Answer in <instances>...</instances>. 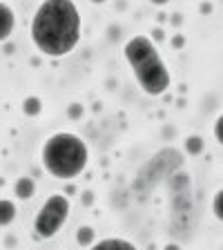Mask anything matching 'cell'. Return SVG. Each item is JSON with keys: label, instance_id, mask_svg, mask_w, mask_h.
<instances>
[{"label": "cell", "instance_id": "7", "mask_svg": "<svg viewBox=\"0 0 223 250\" xmlns=\"http://www.w3.org/2000/svg\"><path fill=\"white\" fill-rule=\"evenodd\" d=\"M14 192L20 201H29V199L36 194V181H34L31 177H20L14 186Z\"/></svg>", "mask_w": 223, "mask_h": 250}, {"label": "cell", "instance_id": "9", "mask_svg": "<svg viewBox=\"0 0 223 250\" xmlns=\"http://www.w3.org/2000/svg\"><path fill=\"white\" fill-rule=\"evenodd\" d=\"M22 112H25L27 116H38L42 112L41 99H36V96H29V99H25V101H22Z\"/></svg>", "mask_w": 223, "mask_h": 250}, {"label": "cell", "instance_id": "14", "mask_svg": "<svg viewBox=\"0 0 223 250\" xmlns=\"http://www.w3.org/2000/svg\"><path fill=\"white\" fill-rule=\"evenodd\" d=\"M81 114V105H72L69 107V116H78Z\"/></svg>", "mask_w": 223, "mask_h": 250}, {"label": "cell", "instance_id": "10", "mask_svg": "<svg viewBox=\"0 0 223 250\" xmlns=\"http://www.w3.org/2000/svg\"><path fill=\"white\" fill-rule=\"evenodd\" d=\"M76 241H78V246H81V248L92 246L94 244V228H92V226H83V228H78Z\"/></svg>", "mask_w": 223, "mask_h": 250}, {"label": "cell", "instance_id": "3", "mask_svg": "<svg viewBox=\"0 0 223 250\" xmlns=\"http://www.w3.org/2000/svg\"><path fill=\"white\" fill-rule=\"evenodd\" d=\"M41 163L49 177L69 181L85 172L89 163V147L74 132H56L42 143Z\"/></svg>", "mask_w": 223, "mask_h": 250}, {"label": "cell", "instance_id": "6", "mask_svg": "<svg viewBox=\"0 0 223 250\" xmlns=\"http://www.w3.org/2000/svg\"><path fill=\"white\" fill-rule=\"evenodd\" d=\"M87 250H139L130 239H121V237H105L96 244L87 246Z\"/></svg>", "mask_w": 223, "mask_h": 250}, {"label": "cell", "instance_id": "16", "mask_svg": "<svg viewBox=\"0 0 223 250\" xmlns=\"http://www.w3.org/2000/svg\"><path fill=\"white\" fill-rule=\"evenodd\" d=\"M165 250H181V246H179V244H167Z\"/></svg>", "mask_w": 223, "mask_h": 250}, {"label": "cell", "instance_id": "8", "mask_svg": "<svg viewBox=\"0 0 223 250\" xmlns=\"http://www.w3.org/2000/svg\"><path fill=\"white\" fill-rule=\"evenodd\" d=\"M16 214H18L16 203L11 199H0V228H7V226L14 224Z\"/></svg>", "mask_w": 223, "mask_h": 250}, {"label": "cell", "instance_id": "12", "mask_svg": "<svg viewBox=\"0 0 223 250\" xmlns=\"http://www.w3.org/2000/svg\"><path fill=\"white\" fill-rule=\"evenodd\" d=\"M221 203H223V192L221 190H217V194H214V201H212V212H214V217L221 221L223 219V208H221Z\"/></svg>", "mask_w": 223, "mask_h": 250}, {"label": "cell", "instance_id": "5", "mask_svg": "<svg viewBox=\"0 0 223 250\" xmlns=\"http://www.w3.org/2000/svg\"><path fill=\"white\" fill-rule=\"evenodd\" d=\"M16 29V14L7 2H0V42H5L11 38Z\"/></svg>", "mask_w": 223, "mask_h": 250}, {"label": "cell", "instance_id": "11", "mask_svg": "<svg viewBox=\"0 0 223 250\" xmlns=\"http://www.w3.org/2000/svg\"><path fill=\"white\" fill-rule=\"evenodd\" d=\"M203 147H205V143H203V139H201V136H190V139L185 141V150L190 152V154H192V156L201 154V152H203Z\"/></svg>", "mask_w": 223, "mask_h": 250}, {"label": "cell", "instance_id": "1", "mask_svg": "<svg viewBox=\"0 0 223 250\" xmlns=\"http://www.w3.org/2000/svg\"><path fill=\"white\" fill-rule=\"evenodd\" d=\"M83 21L74 0H42L29 25L36 49L47 58H62L81 42Z\"/></svg>", "mask_w": 223, "mask_h": 250}, {"label": "cell", "instance_id": "4", "mask_svg": "<svg viewBox=\"0 0 223 250\" xmlns=\"http://www.w3.org/2000/svg\"><path fill=\"white\" fill-rule=\"evenodd\" d=\"M69 210H72V201L65 194L54 192L47 197V201L41 206L36 219H34V232L41 239H54L61 228L67 224Z\"/></svg>", "mask_w": 223, "mask_h": 250}, {"label": "cell", "instance_id": "15", "mask_svg": "<svg viewBox=\"0 0 223 250\" xmlns=\"http://www.w3.org/2000/svg\"><path fill=\"white\" fill-rule=\"evenodd\" d=\"M152 5H156V7H163V5H167V2H170V0H150Z\"/></svg>", "mask_w": 223, "mask_h": 250}, {"label": "cell", "instance_id": "13", "mask_svg": "<svg viewBox=\"0 0 223 250\" xmlns=\"http://www.w3.org/2000/svg\"><path fill=\"white\" fill-rule=\"evenodd\" d=\"M223 119H221V114L217 116V121H214V132H217V143H223Z\"/></svg>", "mask_w": 223, "mask_h": 250}, {"label": "cell", "instance_id": "17", "mask_svg": "<svg viewBox=\"0 0 223 250\" xmlns=\"http://www.w3.org/2000/svg\"><path fill=\"white\" fill-rule=\"evenodd\" d=\"M94 5H103V2H107V0H92Z\"/></svg>", "mask_w": 223, "mask_h": 250}, {"label": "cell", "instance_id": "2", "mask_svg": "<svg viewBox=\"0 0 223 250\" xmlns=\"http://www.w3.org/2000/svg\"><path fill=\"white\" fill-rule=\"evenodd\" d=\"M123 56L134 72L141 92L147 96H163L172 85V76L156 45L147 36H132L123 47Z\"/></svg>", "mask_w": 223, "mask_h": 250}]
</instances>
